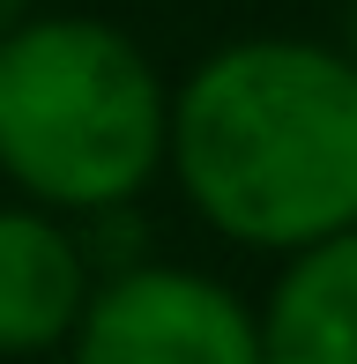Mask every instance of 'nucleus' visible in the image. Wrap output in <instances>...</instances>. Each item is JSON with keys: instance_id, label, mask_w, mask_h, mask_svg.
Returning <instances> with one entry per match:
<instances>
[{"instance_id": "nucleus-1", "label": "nucleus", "mask_w": 357, "mask_h": 364, "mask_svg": "<svg viewBox=\"0 0 357 364\" xmlns=\"http://www.w3.org/2000/svg\"><path fill=\"white\" fill-rule=\"evenodd\" d=\"M164 171L216 238L305 253L357 230V68L313 38H231L171 90Z\"/></svg>"}, {"instance_id": "nucleus-2", "label": "nucleus", "mask_w": 357, "mask_h": 364, "mask_svg": "<svg viewBox=\"0 0 357 364\" xmlns=\"http://www.w3.org/2000/svg\"><path fill=\"white\" fill-rule=\"evenodd\" d=\"M171 90L127 30L30 15L0 38V178L45 216H105L164 171Z\"/></svg>"}, {"instance_id": "nucleus-3", "label": "nucleus", "mask_w": 357, "mask_h": 364, "mask_svg": "<svg viewBox=\"0 0 357 364\" xmlns=\"http://www.w3.org/2000/svg\"><path fill=\"white\" fill-rule=\"evenodd\" d=\"M68 364H261V327L231 283L142 260L90 290Z\"/></svg>"}, {"instance_id": "nucleus-4", "label": "nucleus", "mask_w": 357, "mask_h": 364, "mask_svg": "<svg viewBox=\"0 0 357 364\" xmlns=\"http://www.w3.org/2000/svg\"><path fill=\"white\" fill-rule=\"evenodd\" d=\"M97 275L68 216L0 201V357H45L75 335Z\"/></svg>"}, {"instance_id": "nucleus-5", "label": "nucleus", "mask_w": 357, "mask_h": 364, "mask_svg": "<svg viewBox=\"0 0 357 364\" xmlns=\"http://www.w3.org/2000/svg\"><path fill=\"white\" fill-rule=\"evenodd\" d=\"M261 364H357V230L283 260L275 290L253 305Z\"/></svg>"}, {"instance_id": "nucleus-6", "label": "nucleus", "mask_w": 357, "mask_h": 364, "mask_svg": "<svg viewBox=\"0 0 357 364\" xmlns=\"http://www.w3.org/2000/svg\"><path fill=\"white\" fill-rule=\"evenodd\" d=\"M30 15H38V0H0V38H15Z\"/></svg>"}, {"instance_id": "nucleus-7", "label": "nucleus", "mask_w": 357, "mask_h": 364, "mask_svg": "<svg viewBox=\"0 0 357 364\" xmlns=\"http://www.w3.org/2000/svg\"><path fill=\"white\" fill-rule=\"evenodd\" d=\"M343 60H350V68H357V0H350V8H343Z\"/></svg>"}]
</instances>
